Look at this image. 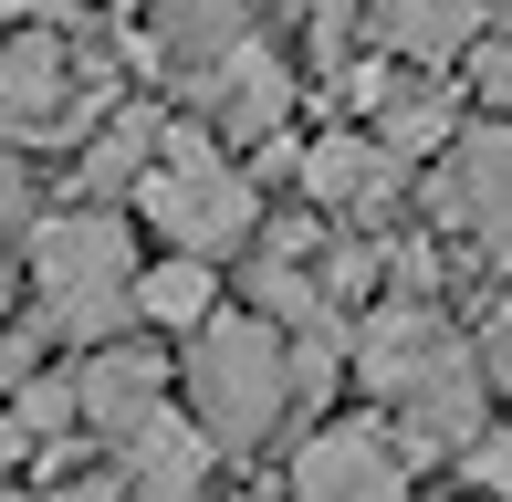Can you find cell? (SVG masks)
<instances>
[{
	"label": "cell",
	"instance_id": "obj_1",
	"mask_svg": "<svg viewBox=\"0 0 512 502\" xmlns=\"http://www.w3.org/2000/svg\"><path fill=\"white\" fill-rule=\"evenodd\" d=\"M32 251V325L42 335H74V346H105L115 325L136 314V241L115 210H42L32 231H21Z\"/></svg>",
	"mask_w": 512,
	"mask_h": 502
},
{
	"label": "cell",
	"instance_id": "obj_18",
	"mask_svg": "<svg viewBox=\"0 0 512 502\" xmlns=\"http://www.w3.org/2000/svg\"><path fill=\"white\" fill-rule=\"evenodd\" d=\"M0 419H11L21 440H53V429H74V377H53V367H42V377H21Z\"/></svg>",
	"mask_w": 512,
	"mask_h": 502
},
{
	"label": "cell",
	"instance_id": "obj_26",
	"mask_svg": "<svg viewBox=\"0 0 512 502\" xmlns=\"http://www.w3.org/2000/svg\"><path fill=\"white\" fill-rule=\"evenodd\" d=\"M11 283H21V272H11V251H0V314H11Z\"/></svg>",
	"mask_w": 512,
	"mask_h": 502
},
{
	"label": "cell",
	"instance_id": "obj_25",
	"mask_svg": "<svg viewBox=\"0 0 512 502\" xmlns=\"http://www.w3.org/2000/svg\"><path fill=\"white\" fill-rule=\"evenodd\" d=\"M21 450H32V440H21V429L0 419V492H11V471H21Z\"/></svg>",
	"mask_w": 512,
	"mask_h": 502
},
{
	"label": "cell",
	"instance_id": "obj_12",
	"mask_svg": "<svg viewBox=\"0 0 512 502\" xmlns=\"http://www.w3.org/2000/svg\"><path fill=\"white\" fill-rule=\"evenodd\" d=\"M74 116V53L53 32H11L0 42V136H42Z\"/></svg>",
	"mask_w": 512,
	"mask_h": 502
},
{
	"label": "cell",
	"instance_id": "obj_5",
	"mask_svg": "<svg viewBox=\"0 0 512 502\" xmlns=\"http://www.w3.org/2000/svg\"><path fill=\"white\" fill-rule=\"evenodd\" d=\"M293 502H408V450L377 419H335L293 450Z\"/></svg>",
	"mask_w": 512,
	"mask_h": 502
},
{
	"label": "cell",
	"instance_id": "obj_17",
	"mask_svg": "<svg viewBox=\"0 0 512 502\" xmlns=\"http://www.w3.org/2000/svg\"><path fill=\"white\" fill-rule=\"evenodd\" d=\"M366 136H377V147L398 157V168H408V157L460 147V126H450V84H398V95L377 105V126H366Z\"/></svg>",
	"mask_w": 512,
	"mask_h": 502
},
{
	"label": "cell",
	"instance_id": "obj_9",
	"mask_svg": "<svg viewBox=\"0 0 512 502\" xmlns=\"http://www.w3.org/2000/svg\"><path fill=\"white\" fill-rule=\"evenodd\" d=\"M481 408H492V387H481V356H471V346H450V356H439V367L398 398V419H408V440H398V450H429V461L450 450V461H460V450L481 440Z\"/></svg>",
	"mask_w": 512,
	"mask_h": 502
},
{
	"label": "cell",
	"instance_id": "obj_10",
	"mask_svg": "<svg viewBox=\"0 0 512 502\" xmlns=\"http://www.w3.org/2000/svg\"><path fill=\"white\" fill-rule=\"evenodd\" d=\"M293 178H304V199H314V210H356V220H377L387 199L408 189V178H398V157H387L377 136H356V126L314 136V147H304V168H293Z\"/></svg>",
	"mask_w": 512,
	"mask_h": 502
},
{
	"label": "cell",
	"instance_id": "obj_4",
	"mask_svg": "<svg viewBox=\"0 0 512 502\" xmlns=\"http://www.w3.org/2000/svg\"><path fill=\"white\" fill-rule=\"evenodd\" d=\"M429 220L460 231L481 262L512 283V126H471L450 147V168L429 178Z\"/></svg>",
	"mask_w": 512,
	"mask_h": 502
},
{
	"label": "cell",
	"instance_id": "obj_2",
	"mask_svg": "<svg viewBox=\"0 0 512 502\" xmlns=\"http://www.w3.org/2000/svg\"><path fill=\"white\" fill-rule=\"evenodd\" d=\"M136 210H147V231L168 241L178 262H209V251L251 241L262 199H251V178L230 168L220 147H209V126H168L157 136V168L136 178Z\"/></svg>",
	"mask_w": 512,
	"mask_h": 502
},
{
	"label": "cell",
	"instance_id": "obj_21",
	"mask_svg": "<svg viewBox=\"0 0 512 502\" xmlns=\"http://www.w3.org/2000/svg\"><path fill=\"white\" fill-rule=\"evenodd\" d=\"M460 471H471L481 502H512V429H481V440L460 450Z\"/></svg>",
	"mask_w": 512,
	"mask_h": 502
},
{
	"label": "cell",
	"instance_id": "obj_16",
	"mask_svg": "<svg viewBox=\"0 0 512 502\" xmlns=\"http://www.w3.org/2000/svg\"><path fill=\"white\" fill-rule=\"evenodd\" d=\"M136 314H147L157 335H199L209 314H220L209 262H178V251H168V262H147V272H136Z\"/></svg>",
	"mask_w": 512,
	"mask_h": 502
},
{
	"label": "cell",
	"instance_id": "obj_14",
	"mask_svg": "<svg viewBox=\"0 0 512 502\" xmlns=\"http://www.w3.org/2000/svg\"><path fill=\"white\" fill-rule=\"evenodd\" d=\"M366 21L408 63H471V42H481V0H377Z\"/></svg>",
	"mask_w": 512,
	"mask_h": 502
},
{
	"label": "cell",
	"instance_id": "obj_15",
	"mask_svg": "<svg viewBox=\"0 0 512 502\" xmlns=\"http://www.w3.org/2000/svg\"><path fill=\"white\" fill-rule=\"evenodd\" d=\"M157 136H168V126H157L147 105H126V116H105V136H95V147H84V168H74L84 210H105L115 189H136V178L157 168Z\"/></svg>",
	"mask_w": 512,
	"mask_h": 502
},
{
	"label": "cell",
	"instance_id": "obj_13",
	"mask_svg": "<svg viewBox=\"0 0 512 502\" xmlns=\"http://www.w3.org/2000/svg\"><path fill=\"white\" fill-rule=\"evenodd\" d=\"M262 11H304V0H157V42H168L189 74H209L220 53L262 42Z\"/></svg>",
	"mask_w": 512,
	"mask_h": 502
},
{
	"label": "cell",
	"instance_id": "obj_22",
	"mask_svg": "<svg viewBox=\"0 0 512 502\" xmlns=\"http://www.w3.org/2000/svg\"><path fill=\"white\" fill-rule=\"evenodd\" d=\"M481 387H502V398H512V304H492V325H481Z\"/></svg>",
	"mask_w": 512,
	"mask_h": 502
},
{
	"label": "cell",
	"instance_id": "obj_23",
	"mask_svg": "<svg viewBox=\"0 0 512 502\" xmlns=\"http://www.w3.org/2000/svg\"><path fill=\"white\" fill-rule=\"evenodd\" d=\"M11 231H32V178L0 168V241H11Z\"/></svg>",
	"mask_w": 512,
	"mask_h": 502
},
{
	"label": "cell",
	"instance_id": "obj_11",
	"mask_svg": "<svg viewBox=\"0 0 512 502\" xmlns=\"http://www.w3.org/2000/svg\"><path fill=\"white\" fill-rule=\"evenodd\" d=\"M105 471H115V492H126V502H199V482H209V440L178 419V408H157V419L136 429Z\"/></svg>",
	"mask_w": 512,
	"mask_h": 502
},
{
	"label": "cell",
	"instance_id": "obj_8",
	"mask_svg": "<svg viewBox=\"0 0 512 502\" xmlns=\"http://www.w3.org/2000/svg\"><path fill=\"white\" fill-rule=\"evenodd\" d=\"M157 408H168V356H157V346H95L74 367V419L95 429L105 450H126Z\"/></svg>",
	"mask_w": 512,
	"mask_h": 502
},
{
	"label": "cell",
	"instance_id": "obj_24",
	"mask_svg": "<svg viewBox=\"0 0 512 502\" xmlns=\"http://www.w3.org/2000/svg\"><path fill=\"white\" fill-rule=\"evenodd\" d=\"M21 32H53V21H84V0H11Z\"/></svg>",
	"mask_w": 512,
	"mask_h": 502
},
{
	"label": "cell",
	"instance_id": "obj_3",
	"mask_svg": "<svg viewBox=\"0 0 512 502\" xmlns=\"http://www.w3.org/2000/svg\"><path fill=\"white\" fill-rule=\"evenodd\" d=\"M283 398H293L283 335H272L262 314H209V325L189 335V408H199V440H209V450L272 440Z\"/></svg>",
	"mask_w": 512,
	"mask_h": 502
},
{
	"label": "cell",
	"instance_id": "obj_7",
	"mask_svg": "<svg viewBox=\"0 0 512 502\" xmlns=\"http://www.w3.org/2000/svg\"><path fill=\"white\" fill-rule=\"evenodd\" d=\"M199 116H209V147H272L293 116V74H283V53H272V32L262 42H241V53H220L199 74Z\"/></svg>",
	"mask_w": 512,
	"mask_h": 502
},
{
	"label": "cell",
	"instance_id": "obj_20",
	"mask_svg": "<svg viewBox=\"0 0 512 502\" xmlns=\"http://www.w3.org/2000/svg\"><path fill=\"white\" fill-rule=\"evenodd\" d=\"M471 95L492 105V126H512V32H481L471 42Z\"/></svg>",
	"mask_w": 512,
	"mask_h": 502
},
{
	"label": "cell",
	"instance_id": "obj_19",
	"mask_svg": "<svg viewBox=\"0 0 512 502\" xmlns=\"http://www.w3.org/2000/svg\"><path fill=\"white\" fill-rule=\"evenodd\" d=\"M377 272H387V251L377 241H335V262H324V304H366V293H377Z\"/></svg>",
	"mask_w": 512,
	"mask_h": 502
},
{
	"label": "cell",
	"instance_id": "obj_6",
	"mask_svg": "<svg viewBox=\"0 0 512 502\" xmlns=\"http://www.w3.org/2000/svg\"><path fill=\"white\" fill-rule=\"evenodd\" d=\"M450 346H460V335L439 325V304H398V293L366 304L356 325H345V367H356V387H366V398H387V408H398Z\"/></svg>",
	"mask_w": 512,
	"mask_h": 502
}]
</instances>
